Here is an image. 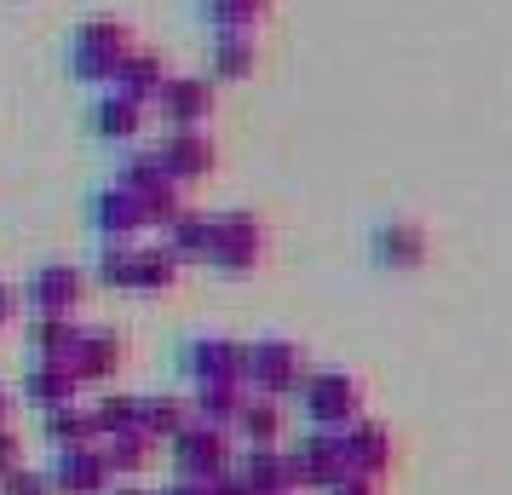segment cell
<instances>
[{"mask_svg": "<svg viewBox=\"0 0 512 495\" xmlns=\"http://www.w3.org/2000/svg\"><path fill=\"white\" fill-rule=\"evenodd\" d=\"M98 283L116 294H167L179 283V254L167 242H104L98 248Z\"/></svg>", "mask_w": 512, "mask_h": 495, "instance_id": "obj_1", "label": "cell"}, {"mask_svg": "<svg viewBox=\"0 0 512 495\" xmlns=\"http://www.w3.org/2000/svg\"><path fill=\"white\" fill-rule=\"evenodd\" d=\"M127 58H133V35H127L116 18H93V24L75 29V41H70V70L81 75V81L110 87Z\"/></svg>", "mask_w": 512, "mask_h": 495, "instance_id": "obj_2", "label": "cell"}, {"mask_svg": "<svg viewBox=\"0 0 512 495\" xmlns=\"http://www.w3.org/2000/svg\"><path fill=\"white\" fill-rule=\"evenodd\" d=\"M305 375H311V363L294 340H254L248 363H242V386L259 398H288L305 386Z\"/></svg>", "mask_w": 512, "mask_h": 495, "instance_id": "obj_3", "label": "cell"}, {"mask_svg": "<svg viewBox=\"0 0 512 495\" xmlns=\"http://www.w3.org/2000/svg\"><path fill=\"white\" fill-rule=\"evenodd\" d=\"M173 461H179V478H225V472L236 467V438L225 426L190 415V421L173 432Z\"/></svg>", "mask_w": 512, "mask_h": 495, "instance_id": "obj_4", "label": "cell"}, {"mask_svg": "<svg viewBox=\"0 0 512 495\" xmlns=\"http://www.w3.org/2000/svg\"><path fill=\"white\" fill-rule=\"evenodd\" d=\"M300 403L311 415V426H328V432L363 421V386L351 375H340V369H311L300 386Z\"/></svg>", "mask_w": 512, "mask_h": 495, "instance_id": "obj_5", "label": "cell"}, {"mask_svg": "<svg viewBox=\"0 0 512 495\" xmlns=\"http://www.w3.org/2000/svg\"><path fill=\"white\" fill-rule=\"evenodd\" d=\"M259 260H265V225L254 213H213V242H208V260L202 265L225 271V277H242Z\"/></svg>", "mask_w": 512, "mask_h": 495, "instance_id": "obj_6", "label": "cell"}, {"mask_svg": "<svg viewBox=\"0 0 512 495\" xmlns=\"http://www.w3.org/2000/svg\"><path fill=\"white\" fill-rule=\"evenodd\" d=\"M47 484L58 495H110L116 472L104 461V444H70V449H52Z\"/></svg>", "mask_w": 512, "mask_h": 495, "instance_id": "obj_7", "label": "cell"}, {"mask_svg": "<svg viewBox=\"0 0 512 495\" xmlns=\"http://www.w3.org/2000/svg\"><path fill=\"white\" fill-rule=\"evenodd\" d=\"M288 455H294V478H300V484H311V490H334L340 478H351V467H346V438H340V432H328V426L305 432V438L288 449Z\"/></svg>", "mask_w": 512, "mask_h": 495, "instance_id": "obj_8", "label": "cell"}, {"mask_svg": "<svg viewBox=\"0 0 512 495\" xmlns=\"http://www.w3.org/2000/svg\"><path fill=\"white\" fill-rule=\"evenodd\" d=\"M185 375L190 386H242V363H248V346L236 340H219V334H202L185 346Z\"/></svg>", "mask_w": 512, "mask_h": 495, "instance_id": "obj_9", "label": "cell"}, {"mask_svg": "<svg viewBox=\"0 0 512 495\" xmlns=\"http://www.w3.org/2000/svg\"><path fill=\"white\" fill-rule=\"evenodd\" d=\"M87 288H93L87 271H75V265H41L24 300L35 306V317H75L81 300H87Z\"/></svg>", "mask_w": 512, "mask_h": 495, "instance_id": "obj_10", "label": "cell"}, {"mask_svg": "<svg viewBox=\"0 0 512 495\" xmlns=\"http://www.w3.org/2000/svg\"><path fill=\"white\" fill-rule=\"evenodd\" d=\"M156 156H162V167L179 179V185H196V179H208L213 173V139H208V127H173L162 144H156Z\"/></svg>", "mask_w": 512, "mask_h": 495, "instance_id": "obj_11", "label": "cell"}, {"mask_svg": "<svg viewBox=\"0 0 512 495\" xmlns=\"http://www.w3.org/2000/svg\"><path fill=\"white\" fill-rule=\"evenodd\" d=\"M156 116H167V127H208L213 116V87L202 75H167V87L150 104Z\"/></svg>", "mask_w": 512, "mask_h": 495, "instance_id": "obj_12", "label": "cell"}, {"mask_svg": "<svg viewBox=\"0 0 512 495\" xmlns=\"http://www.w3.org/2000/svg\"><path fill=\"white\" fill-rule=\"evenodd\" d=\"M231 472H236V478H242L254 495H294V490H300V478H294V455H288L282 444L248 449V455H242Z\"/></svg>", "mask_w": 512, "mask_h": 495, "instance_id": "obj_13", "label": "cell"}, {"mask_svg": "<svg viewBox=\"0 0 512 495\" xmlns=\"http://www.w3.org/2000/svg\"><path fill=\"white\" fill-rule=\"evenodd\" d=\"M93 225L104 242H139V231H150V219H144L139 196L127 185H104L93 196Z\"/></svg>", "mask_w": 512, "mask_h": 495, "instance_id": "obj_14", "label": "cell"}, {"mask_svg": "<svg viewBox=\"0 0 512 495\" xmlns=\"http://www.w3.org/2000/svg\"><path fill=\"white\" fill-rule=\"evenodd\" d=\"M121 363H127V340L116 329H81V357H75V375L81 386H110L121 375Z\"/></svg>", "mask_w": 512, "mask_h": 495, "instance_id": "obj_15", "label": "cell"}, {"mask_svg": "<svg viewBox=\"0 0 512 495\" xmlns=\"http://www.w3.org/2000/svg\"><path fill=\"white\" fill-rule=\"evenodd\" d=\"M340 438H346V467H351V478H386V467H392V438L380 432L374 421H351V426H340Z\"/></svg>", "mask_w": 512, "mask_h": 495, "instance_id": "obj_16", "label": "cell"}, {"mask_svg": "<svg viewBox=\"0 0 512 495\" xmlns=\"http://www.w3.org/2000/svg\"><path fill=\"white\" fill-rule=\"evenodd\" d=\"M144 104H133L127 93H116V87H104V93L93 98V133L104 144H133L139 139V127H144Z\"/></svg>", "mask_w": 512, "mask_h": 495, "instance_id": "obj_17", "label": "cell"}, {"mask_svg": "<svg viewBox=\"0 0 512 495\" xmlns=\"http://www.w3.org/2000/svg\"><path fill=\"white\" fill-rule=\"evenodd\" d=\"M242 432V444L248 449H265V444H282V398H259V392H248L242 398V409H236V421H231V438Z\"/></svg>", "mask_w": 512, "mask_h": 495, "instance_id": "obj_18", "label": "cell"}, {"mask_svg": "<svg viewBox=\"0 0 512 495\" xmlns=\"http://www.w3.org/2000/svg\"><path fill=\"white\" fill-rule=\"evenodd\" d=\"M374 260L386 265V271H415V265L426 260V236H420V225L386 219V225L374 231Z\"/></svg>", "mask_w": 512, "mask_h": 495, "instance_id": "obj_19", "label": "cell"}, {"mask_svg": "<svg viewBox=\"0 0 512 495\" xmlns=\"http://www.w3.org/2000/svg\"><path fill=\"white\" fill-rule=\"evenodd\" d=\"M24 398L35 403V409H64V403H81V380L64 369V363H29L24 375Z\"/></svg>", "mask_w": 512, "mask_h": 495, "instance_id": "obj_20", "label": "cell"}, {"mask_svg": "<svg viewBox=\"0 0 512 495\" xmlns=\"http://www.w3.org/2000/svg\"><path fill=\"white\" fill-rule=\"evenodd\" d=\"M110 87H116V93H127L133 104H144V110H150V104H156V93L167 87V64L156 58V52L133 47V58L121 64V75L110 81Z\"/></svg>", "mask_w": 512, "mask_h": 495, "instance_id": "obj_21", "label": "cell"}, {"mask_svg": "<svg viewBox=\"0 0 512 495\" xmlns=\"http://www.w3.org/2000/svg\"><path fill=\"white\" fill-rule=\"evenodd\" d=\"M259 64V41L248 29H219L213 35V75L219 81H248Z\"/></svg>", "mask_w": 512, "mask_h": 495, "instance_id": "obj_22", "label": "cell"}, {"mask_svg": "<svg viewBox=\"0 0 512 495\" xmlns=\"http://www.w3.org/2000/svg\"><path fill=\"white\" fill-rule=\"evenodd\" d=\"M167 231V248L179 254V265L185 260H208V242H213V213L202 208H179L173 219L162 225Z\"/></svg>", "mask_w": 512, "mask_h": 495, "instance_id": "obj_23", "label": "cell"}, {"mask_svg": "<svg viewBox=\"0 0 512 495\" xmlns=\"http://www.w3.org/2000/svg\"><path fill=\"white\" fill-rule=\"evenodd\" d=\"M47 444H52V449H70V444H98L93 403H64V409H47Z\"/></svg>", "mask_w": 512, "mask_h": 495, "instance_id": "obj_24", "label": "cell"}, {"mask_svg": "<svg viewBox=\"0 0 512 495\" xmlns=\"http://www.w3.org/2000/svg\"><path fill=\"white\" fill-rule=\"evenodd\" d=\"M104 444V461L116 478H139L150 467V455H156V438L150 432H116V438H98Z\"/></svg>", "mask_w": 512, "mask_h": 495, "instance_id": "obj_25", "label": "cell"}, {"mask_svg": "<svg viewBox=\"0 0 512 495\" xmlns=\"http://www.w3.org/2000/svg\"><path fill=\"white\" fill-rule=\"evenodd\" d=\"M190 421V398L179 392H144V432L156 444H173V432Z\"/></svg>", "mask_w": 512, "mask_h": 495, "instance_id": "obj_26", "label": "cell"}, {"mask_svg": "<svg viewBox=\"0 0 512 495\" xmlns=\"http://www.w3.org/2000/svg\"><path fill=\"white\" fill-rule=\"evenodd\" d=\"M265 12H271V0H202V18L213 24V35L219 29H248L254 35L265 24Z\"/></svg>", "mask_w": 512, "mask_h": 495, "instance_id": "obj_27", "label": "cell"}, {"mask_svg": "<svg viewBox=\"0 0 512 495\" xmlns=\"http://www.w3.org/2000/svg\"><path fill=\"white\" fill-rule=\"evenodd\" d=\"M0 495H52V484H47V472L18 467V472H6V478H0Z\"/></svg>", "mask_w": 512, "mask_h": 495, "instance_id": "obj_28", "label": "cell"}, {"mask_svg": "<svg viewBox=\"0 0 512 495\" xmlns=\"http://www.w3.org/2000/svg\"><path fill=\"white\" fill-rule=\"evenodd\" d=\"M24 467V444H18V432H12V426H0V478H6V472H18Z\"/></svg>", "mask_w": 512, "mask_h": 495, "instance_id": "obj_29", "label": "cell"}, {"mask_svg": "<svg viewBox=\"0 0 512 495\" xmlns=\"http://www.w3.org/2000/svg\"><path fill=\"white\" fill-rule=\"evenodd\" d=\"M162 495H219V478H179V484L162 490Z\"/></svg>", "mask_w": 512, "mask_h": 495, "instance_id": "obj_30", "label": "cell"}, {"mask_svg": "<svg viewBox=\"0 0 512 495\" xmlns=\"http://www.w3.org/2000/svg\"><path fill=\"white\" fill-rule=\"evenodd\" d=\"M323 495H380V484H374V478H340V484L323 490Z\"/></svg>", "mask_w": 512, "mask_h": 495, "instance_id": "obj_31", "label": "cell"}, {"mask_svg": "<svg viewBox=\"0 0 512 495\" xmlns=\"http://www.w3.org/2000/svg\"><path fill=\"white\" fill-rule=\"evenodd\" d=\"M12 311H18V294H12V288H0V329L12 323Z\"/></svg>", "mask_w": 512, "mask_h": 495, "instance_id": "obj_32", "label": "cell"}, {"mask_svg": "<svg viewBox=\"0 0 512 495\" xmlns=\"http://www.w3.org/2000/svg\"><path fill=\"white\" fill-rule=\"evenodd\" d=\"M110 495H162V490H144V484H133V478H127V484H110Z\"/></svg>", "mask_w": 512, "mask_h": 495, "instance_id": "obj_33", "label": "cell"}, {"mask_svg": "<svg viewBox=\"0 0 512 495\" xmlns=\"http://www.w3.org/2000/svg\"><path fill=\"white\" fill-rule=\"evenodd\" d=\"M0 426H12V392L0 386Z\"/></svg>", "mask_w": 512, "mask_h": 495, "instance_id": "obj_34", "label": "cell"}]
</instances>
